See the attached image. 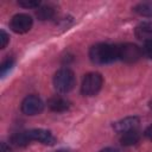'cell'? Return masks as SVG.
I'll use <instances>...</instances> for the list:
<instances>
[{
  "mask_svg": "<svg viewBox=\"0 0 152 152\" xmlns=\"http://www.w3.org/2000/svg\"><path fill=\"white\" fill-rule=\"evenodd\" d=\"M89 57L95 64H107L118 59V46L106 43H99L90 48Z\"/></svg>",
  "mask_w": 152,
  "mask_h": 152,
  "instance_id": "cell-1",
  "label": "cell"
},
{
  "mask_svg": "<svg viewBox=\"0 0 152 152\" xmlns=\"http://www.w3.org/2000/svg\"><path fill=\"white\" fill-rule=\"evenodd\" d=\"M75 74L68 68L59 69L53 76L55 89L59 93H69L70 90H72V88L75 87Z\"/></svg>",
  "mask_w": 152,
  "mask_h": 152,
  "instance_id": "cell-2",
  "label": "cell"
},
{
  "mask_svg": "<svg viewBox=\"0 0 152 152\" xmlns=\"http://www.w3.org/2000/svg\"><path fill=\"white\" fill-rule=\"evenodd\" d=\"M102 84H103V78L101 74L88 72L82 80L81 93L84 96H94L100 91V89L102 88Z\"/></svg>",
  "mask_w": 152,
  "mask_h": 152,
  "instance_id": "cell-3",
  "label": "cell"
},
{
  "mask_svg": "<svg viewBox=\"0 0 152 152\" xmlns=\"http://www.w3.org/2000/svg\"><path fill=\"white\" fill-rule=\"evenodd\" d=\"M142 56L141 49L133 43L118 45V58L125 63H135Z\"/></svg>",
  "mask_w": 152,
  "mask_h": 152,
  "instance_id": "cell-4",
  "label": "cell"
},
{
  "mask_svg": "<svg viewBox=\"0 0 152 152\" xmlns=\"http://www.w3.org/2000/svg\"><path fill=\"white\" fill-rule=\"evenodd\" d=\"M10 27L15 33H26L32 27V18L26 13H18L12 17Z\"/></svg>",
  "mask_w": 152,
  "mask_h": 152,
  "instance_id": "cell-5",
  "label": "cell"
},
{
  "mask_svg": "<svg viewBox=\"0 0 152 152\" xmlns=\"http://www.w3.org/2000/svg\"><path fill=\"white\" fill-rule=\"evenodd\" d=\"M44 108V103L37 95H28L21 102V112L26 115L39 114Z\"/></svg>",
  "mask_w": 152,
  "mask_h": 152,
  "instance_id": "cell-6",
  "label": "cell"
},
{
  "mask_svg": "<svg viewBox=\"0 0 152 152\" xmlns=\"http://www.w3.org/2000/svg\"><path fill=\"white\" fill-rule=\"evenodd\" d=\"M26 133H27L30 141H39V142L45 144V145H53L55 144V137L48 129L33 128V129L26 131Z\"/></svg>",
  "mask_w": 152,
  "mask_h": 152,
  "instance_id": "cell-7",
  "label": "cell"
},
{
  "mask_svg": "<svg viewBox=\"0 0 152 152\" xmlns=\"http://www.w3.org/2000/svg\"><path fill=\"white\" fill-rule=\"evenodd\" d=\"M139 125V119L137 116H127L118 122H115L113 125V128L115 132L118 133H125V132H128V131H132V129H137Z\"/></svg>",
  "mask_w": 152,
  "mask_h": 152,
  "instance_id": "cell-8",
  "label": "cell"
},
{
  "mask_svg": "<svg viewBox=\"0 0 152 152\" xmlns=\"http://www.w3.org/2000/svg\"><path fill=\"white\" fill-rule=\"evenodd\" d=\"M48 106H49V108H50L51 110L57 112V113H61V112H65V110L69 109L70 102H69L66 99L56 95V96H52L51 99H49Z\"/></svg>",
  "mask_w": 152,
  "mask_h": 152,
  "instance_id": "cell-9",
  "label": "cell"
},
{
  "mask_svg": "<svg viewBox=\"0 0 152 152\" xmlns=\"http://www.w3.org/2000/svg\"><path fill=\"white\" fill-rule=\"evenodd\" d=\"M135 37L148 42L152 40V21H144L135 27Z\"/></svg>",
  "mask_w": 152,
  "mask_h": 152,
  "instance_id": "cell-10",
  "label": "cell"
},
{
  "mask_svg": "<svg viewBox=\"0 0 152 152\" xmlns=\"http://www.w3.org/2000/svg\"><path fill=\"white\" fill-rule=\"evenodd\" d=\"M139 139H140L139 131L138 129H132V131L122 133V135L120 138V142L124 146H132V145H135L139 141Z\"/></svg>",
  "mask_w": 152,
  "mask_h": 152,
  "instance_id": "cell-11",
  "label": "cell"
},
{
  "mask_svg": "<svg viewBox=\"0 0 152 152\" xmlns=\"http://www.w3.org/2000/svg\"><path fill=\"white\" fill-rule=\"evenodd\" d=\"M56 14V8L51 5H44L40 6L37 11H36V15L39 20H49L52 19Z\"/></svg>",
  "mask_w": 152,
  "mask_h": 152,
  "instance_id": "cell-12",
  "label": "cell"
},
{
  "mask_svg": "<svg viewBox=\"0 0 152 152\" xmlns=\"http://www.w3.org/2000/svg\"><path fill=\"white\" fill-rule=\"evenodd\" d=\"M134 11L142 17H152V1H144L139 2L135 7Z\"/></svg>",
  "mask_w": 152,
  "mask_h": 152,
  "instance_id": "cell-13",
  "label": "cell"
},
{
  "mask_svg": "<svg viewBox=\"0 0 152 152\" xmlns=\"http://www.w3.org/2000/svg\"><path fill=\"white\" fill-rule=\"evenodd\" d=\"M11 142L15 146H26L30 142V139H28L26 132H20V133H15L11 137Z\"/></svg>",
  "mask_w": 152,
  "mask_h": 152,
  "instance_id": "cell-14",
  "label": "cell"
},
{
  "mask_svg": "<svg viewBox=\"0 0 152 152\" xmlns=\"http://www.w3.org/2000/svg\"><path fill=\"white\" fill-rule=\"evenodd\" d=\"M18 4H19V6L25 7V8H37L40 5V2L38 0H19Z\"/></svg>",
  "mask_w": 152,
  "mask_h": 152,
  "instance_id": "cell-15",
  "label": "cell"
},
{
  "mask_svg": "<svg viewBox=\"0 0 152 152\" xmlns=\"http://www.w3.org/2000/svg\"><path fill=\"white\" fill-rule=\"evenodd\" d=\"M13 63H14V61L12 59V58H7L6 61H4L2 62V64H1V66H0V72H1V75L4 76L11 68H12V65H13Z\"/></svg>",
  "mask_w": 152,
  "mask_h": 152,
  "instance_id": "cell-16",
  "label": "cell"
},
{
  "mask_svg": "<svg viewBox=\"0 0 152 152\" xmlns=\"http://www.w3.org/2000/svg\"><path fill=\"white\" fill-rule=\"evenodd\" d=\"M8 34L4 31V30H1L0 31V49H5L6 48V45L8 44Z\"/></svg>",
  "mask_w": 152,
  "mask_h": 152,
  "instance_id": "cell-17",
  "label": "cell"
},
{
  "mask_svg": "<svg viewBox=\"0 0 152 152\" xmlns=\"http://www.w3.org/2000/svg\"><path fill=\"white\" fill-rule=\"evenodd\" d=\"M144 52L148 58H152V40H148L145 43L144 46Z\"/></svg>",
  "mask_w": 152,
  "mask_h": 152,
  "instance_id": "cell-18",
  "label": "cell"
},
{
  "mask_svg": "<svg viewBox=\"0 0 152 152\" xmlns=\"http://www.w3.org/2000/svg\"><path fill=\"white\" fill-rule=\"evenodd\" d=\"M145 137L152 141V125H150L146 129H145Z\"/></svg>",
  "mask_w": 152,
  "mask_h": 152,
  "instance_id": "cell-19",
  "label": "cell"
},
{
  "mask_svg": "<svg viewBox=\"0 0 152 152\" xmlns=\"http://www.w3.org/2000/svg\"><path fill=\"white\" fill-rule=\"evenodd\" d=\"M0 152H12V150H11V148H10V146H7L5 142H1Z\"/></svg>",
  "mask_w": 152,
  "mask_h": 152,
  "instance_id": "cell-20",
  "label": "cell"
},
{
  "mask_svg": "<svg viewBox=\"0 0 152 152\" xmlns=\"http://www.w3.org/2000/svg\"><path fill=\"white\" fill-rule=\"evenodd\" d=\"M100 152H119L116 148H112V147H107V148H103L101 150Z\"/></svg>",
  "mask_w": 152,
  "mask_h": 152,
  "instance_id": "cell-21",
  "label": "cell"
},
{
  "mask_svg": "<svg viewBox=\"0 0 152 152\" xmlns=\"http://www.w3.org/2000/svg\"><path fill=\"white\" fill-rule=\"evenodd\" d=\"M57 152H68L66 150H59V151H57Z\"/></svg>",
  "mask_w": 152,
  "mask_h": 152,
  "instance_id": "cell-22",
  "label": "cell"
},
{
  "mask_svg": "<svg viewBox=\"0 0 152 152\" xmlns=\"http://www.w3.org/2000/svg\"><path fill=\"white\" fill-rule=\"evenodd\" d=\"M150 107H151V109H152V100L150 101Z\"/></svg>",
  "mask_w": 152,
  "mask_h": 152,
  "instance_id": "cell-23",
  "label": "cell"
}]
</instances>
